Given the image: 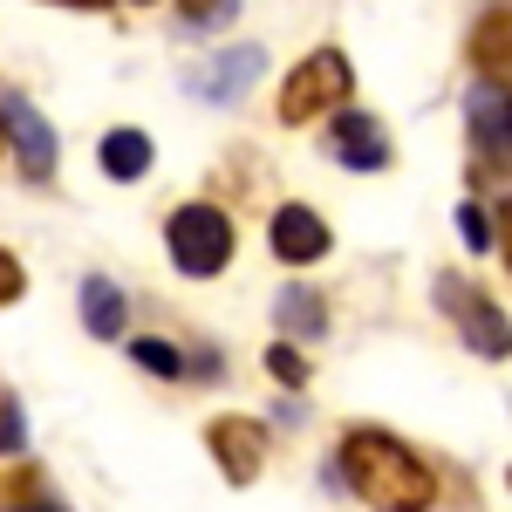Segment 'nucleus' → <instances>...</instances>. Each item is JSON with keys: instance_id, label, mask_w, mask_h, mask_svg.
<instances>
[{"instance_id": "obj_14", "label": "nucleus", "mask_w": 512, "mask_h": 512, "mask_svg": "<svg viewBox=\"0 0 512 512\" xmlns=\"http://www.w3.org/2000/svg\"><path fill=\"white\" fill-rule=\"evenodd\" d=\"M130 355H137V369H151V376H185V355L171 349V342H158V335L130 342Z\"/></svg>"}, {"instance_id": "obj_7", "label": "nucleus", "mask_w": 512, "mask_h": 512, "mask_svg": "<svg viewBox=\"0 0 512 512\" xmlns=\"http://www.w3.org/2000/svg\"><path fill=\"white\" fill-rule=\"evenodd\" d=\"M267 246H274V260H287V267H308V260L328 253V226H321V212H308V205H280L274 226H267Z\"/></svg>"}, {"instance_id": "obj_8", "label": "nucleus", "mask_w": 512, "mask_h": 512, "mask_svg": "<svg viewBox=\"0 0 512 512\" xmlns=\"http://www.w3.org/2000/svg\"><path fill=\"white\" fill-rule=\"evenodd\" d=\"M328 144H335V158L349 164V171H390V137H383V123L369 117V110H349V117L328 130Z\"/></svg>"}, {"instance_id": "obj_11", "label": "nucleus", "mask_w": 512, "mask_h": 512, "mask_svg": "<svg viewBox=\"0 0 512 512\" xmlns=\"http://www.w3.org/2000/svg\"><path fill=\"white\" fill-rule=\"evenodd\" d=\"M253 76H260V48H226L212 62V76H198V96H239Z\"/></svg>"}, {"instance_id": "obj_2", "label": "nucleus", "mask_w": 512, "mask_h": 512, "mask_svg": "<svg viewBox=\"0 0 512 512\" xmlns=\"http://www.w3.org/2000/svg\"><path fill=\"white\" fill-rule=\"evenodd\" d=\"M164 246H171V267L185 280H212L226 274V260H233V219L219 212V205H178L171 219H164Z\"/></svg>"}, {"instance_id": "obj_9", "label": "nucleus", "mask_w": 512, "mask_h": 512, "mask_svg": "<svg viewBox=\"0 0 512 512\" xmlns=\"http://www.w3.org/2000/svg\"><path fill=\"white\" fill-rule=\"evenodd\" d=\"M96 158H103V171H110L117 185H137V178L158 164V151H151V137H144V130H110Z\"/></svg>"}, {"instance_id": "obj_5", "label": "nucleus", "mask_w": 512, "mask_h": 512, "mask_svg": "<svg viewBox=\"0 0 512 512\" xmlns=\"http://www.w3.org/2000/svg\"><path fill=\"white\" fill-rule=\"evenodd\" d=\"M0 130L14 137V158H21V178H35V185H48L55 178V123L41 117L28 96H7L0 103Z\"/></svg>"}, {"instance_id": "obj_3", "label": "nucleus", "mask_w": 512, "mask_h": 512, "mask_svg": "<svg viewBox=\"0 0 512 512\" xmlns=\"http://www.w3.org/2000/svg\"><path fill=\"white\" fill-rule=\"evenodd\" d=\"M349 96V55L342 48H315L294 76L280 82V123H315Z\"/></svg>"}, {"instance_id": "obj_13", "label": "nucleus", "mask_w": 512, "mask_h": 512, "mask_svg": "<svg viewBox=\"0 0 512 512\" xmlns=\"http://www.w3.org/2000/svg\"><path fill=\"white\" fill-rule=\"evenodd\" d=\"M280 328H287V335H321L328 315H321V301L308 287H287V294H280Z\"/></svg>"}, {"instance_id": "obj_12", "label": "nucleus", "mask_w": 512, "mask_h": 512, "mask_svg": "<svg viewBox=\"0 0 512 512\" xmlns=\"http://www.w3.org/2000/svg\"><path fill=\"white\" fill-rule=\"evenodd\" d=\"M82 321H89V335L117 342V335H123V287H110V280H89V287H82Z\"/></svg>"}, {"instance_id": "obj_10", "label": "nucleus", "mask_w": 512, "mask_h": 512, "mask_svg": "<svg viewBox=\"0 0 512 512\" xmlns=\"http://www.w3.org/2000/svg\"><path fill=\"white\" fill-rule=\"evenodd\" d=\"M472 62L485 76H512V7H492L472 28Z\"/></svg>"}, {"instance_id": "obj_18", "label": "nucleus", "mask_w": 512, "mask_h": 512, "mask_svg": "<svg viewBox=\"0 0 512 512\" xmlns=\"http://www.w3.org/2000/svg\"><path fill=\"white\" fill-rule=\"evenodd\" d=\"M178 14H185V21H205V28H219V21H233L239 7H233V0H205V7H178Z\"/></svg>"}, {"instance_id": "obj_20", "label": "nucleus", "mask_w": 512, "mask_h": 512, "mask_svg": "<svg viewBox=\"0 0 512 512\" xmlns=\"http://www.w3.org/2000/svg\"><path fill=\"white\" fill-rule=\"evenodd\" d=\"M492 239L506 246V267H512V198H506V205H499V233H492Z\"/></svg>"}, {"instance_id": "obj_22", "label": "nucleus", "mask_w": 512, "mask_h": 512, "mask_svg": "<svg viewBox=\"0 0 512 512\" xmlns=\"http://www.w3.org/2000/svg\"><path fill=\"white\" fill-rule=\"evenodd\" d=\"M0 144H7V130H0Z\"/></svg>"}, {"instance_id": "obj_17", "label": "nucleus", "mask_w": 512, "mask_h": 512, "mask_svg": "<svg viewBox=\"0 0 512 512\" xmlns=\"http://www.w3.org/2000/svg\"><path fill=\"white\" fill-rule=\"evenodd\" d=\"M21 287H28V274H21V260H14V253L0 246V308H7V301H21Z\"/></svg>"}, {"instance_id": "obj_19", "label": "nucleus", "mask_w": 512, "mask_h": 512, "mask_svg": "<svg viewBox=\"0 0 512 512\" xmlns=\"http://www.w3.org/2000/svg\"><path fill=\"white\" fill-rule=\"evenodd\" d=\"M14 444H21V410L0 403V451H14Z\"/></svg>"}, {"instance_id": "obj_4", "label": "nucleus", "mask_w": 512, "mask_h": 512, "mask_svg": "<svg viewBox=\"0 0 512 512\" xmlns=\"http://www.w3.org/2000/svg\"><path fill=\"white\" fill-rule=\"evenodd\" d=\"M437 301L458 315V335H465V342H472L485 362H506V355H512V321L499 315V308H492L478 287H465L458 274H437Z\"/></svg>"}, {"instance_id": "obj_6", "label": "nucleus", "mask_w": 512, "mask_h": 512, "mask_svg": "<svg viewBox=\"0 0 512 512\" xmlns=\"http://www.w3.org/2000/svg\"><path fill=\"white\" fill-rule=\"evenodd\" d=\"M205 444H212L219 472L233 478V485H253L260 465H267V431H260L253 417H212V424H205Z\"/></svg>"}, {"instance_id": "obj_16", "label": "nucleus", "mask_w": 512, "mask_h": 512, "mask_svg": "<svg viewBox=\"0 0 512 512\" xmlns=\"http://www.w3.org/2000/svg\"><path fill=\"white\" fill-rule=\"evenodd\" d=\"M458 233H465V246H472V253H478V246H492V226H485V212H478L472 198L458 205Z\"/></svg>"}, {"instance_id": "obj_21", "label": "nucleus", "mask_w": 512, "mask_h": 512, "mask_svg": "<svg viewBox=\"0 0 512 512\" xmlns=\"http://www.w3.org/2000/svg\"><path fill=\"white\" fill-rule=\"evenodd\" d=\"M21 512H62V506H21Z\"/></svg>"}, {"instance_id": "obj_15", "label": "nucleus", "mask_w": 512, "mask_h": 512, "mask_svg": "<svg viewBox=\"0 0 512 512\" xmlns=\"http://www.w3.org/2000/svg\"><path fill=\"white\" fill-rule=\"evenodd\" d=\"M267 369H274V383H287V390H308V362L287 349V342H274V349H267Z\"/></svg>"}, {"instance_id": "obj_1", "label": "nucleus", "mask_w": 512, "mask_h": 512, "mask_svg": "<svg viewBox=\"0 0 512 512\" xmlns=\"http://www.w3.org/2000/svg\"><path fill=\"white\" fill-rule=\"evenodd\" d=\"M342 472H349L355 499L376 512H431L437 499L431 465L390 431H349L342 437Z\"/></svg>"}]
</instances>
